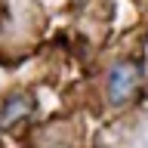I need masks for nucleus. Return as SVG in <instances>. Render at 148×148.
Listing matches in <instances>:
<instances>
[{
    "mask_svg": "<svg viewBox=\"0 0 148 148\" xmlns=\"http://www.w3.org/2000/svg\"><path fill=\"white\" fill-rule=\"evenodd\" d=\"M136 90V71H133V65H114L108 74V99L111 102H127Z\"/></svg>",
    "mask_w": 148,
    "mask_h": 148,
    "instance_id": "1",
    "label": "nucleus"
}]
</instances>
